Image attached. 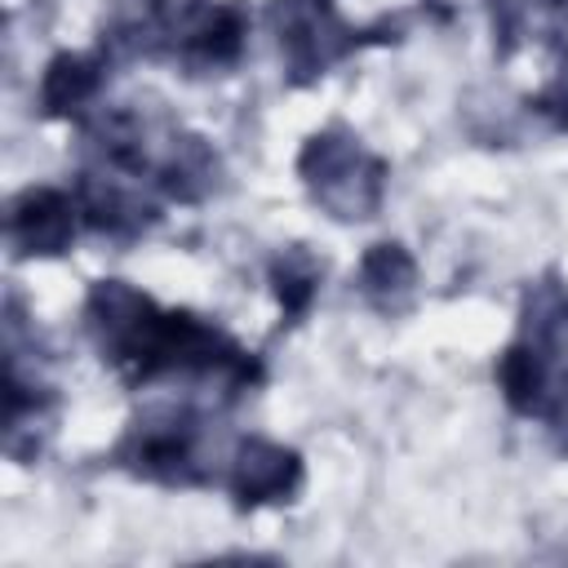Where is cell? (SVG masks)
<instances>
[{"label": "cell", "mask_w": 568, "mask_h": 568, "mask_svg": "<svg viewBox=\"0 0 568 568\" xmlns=\"http://www.w3.org/2000/svg\"><path fill=\"white\" fill-rule=\"evenodd\" d=\"M71 231H75L71 204L62 195H53V191H27L13 204V235L31 253H58Z\"/></svg>", "instance_id": "obj_1"}, {"label": "cell", "mask_w": 568, "mask_h": 568, "mask_svg": "<svg viewBox=\"0 0 568 568\" xmlns=\"http://www.w3.org/2000/svg\"><path fill=\"white\" fill-rule=\"evenodd\" d=\"M297 484V457L275 444H244L235 462V493L244 501H275Z\"/></svg>", "instance_id": "obj_2"}]
</instances>
